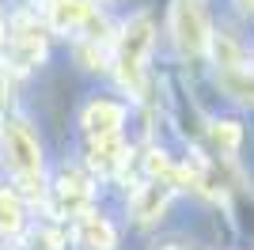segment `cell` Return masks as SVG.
Returning a JSON list of instances; mask_svg holds the SVG:
<instances>
[{"mask_svg": "<svg viewBox=\"0 0 254 250\" xmlns=\"http://www.w3.org/2000/svg\"><path fill=\"white\" fill-rule=\"evenodd\" d=\"M171 31H175V42L186 57H201L212 46V31H209V15L197 0H175L171 8Z\"/></svg>", "mask_w": 254, "mask_h": 250, "instance_id": "obj_2", "label": "cell"}, {"mask_svg": "<svg viewBox=\"0 0 254 250\" xmlns=\"http://www.w3.org/2000/svg\"><path fill=\"white\" fill-rule=\"evenodd\" d=\"M216 61L224 64L220 72H228V68H243V61H239V46H235L232 38H216Z\"/></svg>", "mask_w": 254, "mask_h": 250, "instance_id": "obj_14", "label": "cell"}, {"mask_svg": "<svg viewBox=\"0 0 254 250\" xmlns=\"http://www.w3.org/2000/svg\"><path fill=\"white\" fill-rule=\"evenodd\" d=\"M0 144H4V159L8 167L15 171L19 178H31V175H42V148L34 140L31 125L23 118H11L0 133Z\"/></svg>", "mask_w": 254, "mask_h": 250, "instance_id": "obj_3", "label": "cell"}, {"mask_svg": "<svg viewBox=\"0 0 254 250\" xmlns=\"http://www.w3.org/2000/svg\"><path fill=\"white\" fill-rule=\"evenodd\" d=\"M126 156H129V152H126V144H122V136L91 140V167H95V171H114Z\"/></svg>", "mask_w": 254, "mask_h": 250, "instance_id": "obj_9", "label": "cell"}, {"mask_svg": "<svg viewBox=\"0 0 254 250\" xmlns=\"http://www.w3.org/2000/svg\"><path fill=\"white\" fill-rule=\"evenodd\" d=\"M148 171H152V175H175L163 152H152V156H148Z\"/></svg>", "mask_w": 254, "mask_h": 250, "instance_id": "obj_16", "label": "cell"}, {"mask_svg": "<svg viewBox=\"0 0 254 250\" xmlns=\"http://www.w3.org/2000/svg\"><path fill=\"white\" fill-rule=\"evenodd\" d=\"M91 19V0H50V23L57 31H76Z\"/></svg>", "mask_w": 254, "mask_h": 250, "instance_id": "obj_5", "label": "cell"}, {"mask_svg": "<svg viewBox=\"0 0 254 250\" xmlns=\"http://www.w3.org/2000/svg\"><path fill=\"white\" fill-rule=\"evenodd\" d=\"M23 228V201L15 189H0V231H19Z\"/></svg>", "mask_w": 254, "mask_h": 250, "instance_id": "obj_12", "label": "cell"}, {"mask_svg": "<svg viewBox=\"0 0 254 250\" xmlns=\"http://www.w3.org/2000/svg\"><path fill=\"white\" fill-rule=\"evenodd\" d=\"M167 197H171V186H167V182H152V186H144L137 193V205H133L137 220H140V224L156 220L159 212H163V205H167Z\"/></svg>", "mask_w": 254, "mask_h": 250, "instance_id": "obj_8", "label": "cell"}, {"mask_svg": "<svg viewBox=\"0 0 254 250\" xmlns=\"http://www.w3.org/2000/svg\"><path fill=\"white\" fill-rule=\"evenodd\" d=\"M76 57H80L84 68H103V46H99V42H84V46L76 50Z\"/></svg>", "mask_w": 254, "mask_h": 250, "instance_id": "obj_15", "label": "cell"}, {"mask_svg": "<svg viewBox=\"0 0 254 250\" xmlns=\"http://www.w3.org/2000/svg\"><path fill=\"white\" fill-rule=\"evenodd\" d=\"M80 243H84L87 250H114L118 231L110 228V220L95 216V212H84V216H80Z\"/></svg>", "mask_w": 254, "mask_h": 250, "instance_id": "obj_6", "label": "cell"}, {"mask_svg": "<svg viewBox=\"0 0 254 250\" xmlns=\"http://www.w3.org/2000/svg\"><path fill=\"white\" fill-rule=\"evenodd\" d=\"M220 87L232 99H239V103H254V72L251 68H228V72H220Z\"/></svg>", "mask_w": 254, "mask_h": 250, "instance_id": "obj_11", "label": "cell"}, {"mask_svg": "<svg viewBox=\"0 0 254 250\" xmlns=\"http://www.w3.org/2000/svg\"><path fill=\"white\" fill-rule=\"evenodd\" d=\"M122 122H126V106L106 103V99H99V103H91V106L84 110V129H87V136H91V140L118 136Z\"/></svg>", "mask_w": 254, "mask_h": 250, "instance_id": "obj_4", "label": "cell"}, {"mask_svg": "<svg viewBox=\"0 0 254 250\" xmlns=\"http://www.w3.org/2000/svg\"><path fill=\"white\" fill-rule=\"evenodd\" d=\"M212 140H216L224 152H235V148L243 144V129H239L235 122H216L212 125Z\"/></svg>", "mask_w": 254, "mask_h": 250, "instance_id": "obj_13", "label": "cell"}, {"mask_svg": "<svg viewBox=\"0 0 254 250\" xmlns=\"http://www.w3.org/2000/svg\"><path fill=\"white\" fill-rule=\"evenodd\" d=\"M148 50H152V19L148 15H137L129 23L122 38H118V53H114V64H118V80L129 95H144V61H148Z\"/></svg>", "mask_w": 254, "mask_h": 250, "instance_id": "obj_1", "label": "cell"}, {"mask_svg": "<svg viewBox=\"0 0 254 250\" xmlns=\"http://www.w3.org/2000/svg\"><path fill=\"white\" fill-rule=\"evenodd\" d=\"M38 57H42L38 31H19L15 34V46H11V64L15 68H31V64H38Z\"/></svg>", "mask_w": 254, "mask_h": 250, "instance_id": "obj_10", "label": "cell"}, {"mask_svg": "<svg viewBox=\"0 0 254 250\" xmlns=\"http://www.w3.org/2000/svg\"><path fill=\"white\" fill-rule=\"evenodd\" d=\"M57 193H61V208L68 216H84L87 201H91V186H87L84 175H64L57 182Z\"/></svg>", "mask_w": 254, "mask_h": 250, "instance_id": "obj_7", "label": "cell"}, {"mask_svg": "<svg viewBox=\"0 0 254 250\" xmlns=\"http://www.w3.org/2000/svg\"><path fill=\"white\" fill-rule=\"evenodd\" d=\"M235 4H239L243 11H254V0H235Z\"/></svg>", "mask_w": 254, "mask_h": 250, "instance_id": "obj_17", "label": "cell"}]
</instances>
